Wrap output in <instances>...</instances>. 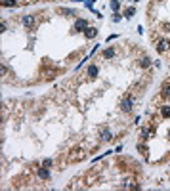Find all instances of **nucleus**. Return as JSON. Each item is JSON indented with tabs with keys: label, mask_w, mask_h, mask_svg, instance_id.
Instances as JSON below:
<instances>
[{
	"label": "nucleus",
	"mask_w": 170,
	"mask_h": 191,
	"mask_svg": "<svg viewBox=\"0 0 170 191\" xmlns=\"http://www.w3.org/2000/svg\"><path fill=\"white\" fill-rule=\"evenodd\" d=\"M90 25H88V21L86 19H76L75 21V27H73V33H80V31H86Z\"/></svg>",
	"instance_id": "2"
},
{
	"label": "nucleus",
	"mask_w": 170,
	"mask_h": 191,
	"mask_svg": "<svg viewBox=\"0 0 170 191\" xmlns=\"http://www.w3.org/2000/svg\"><path fill=\"white\" fill-rule=\"evenodd\" d=\"M109 6H111V10H113V12H118V8H121V2H118V0H111V4H109Z\"/></svg>",
	"instance_id": "16"
},
{
	"label": "nucleus",
	"mask_w": 170,
	"mask_h": 191,
	"mask_svg": "<svg viewBox=\"0 0 170 191\" xmlns=\"http://www.w3.org/2000/svg\"><path fill=\"white\" fill-rule=\"evenodd\" d=\"M97 75H100V67L97 65H88V69H86V76L88 79H97Z\"/></svg>",
	"instance_id": "3"
},
{
	"label": "nucleus",
	"mask_w": 170,
	"mask_h": 191,
	"mask_svg": "<svg viewBox=\"0 0 170 191\" xmlns=\"http://www.w3.org/2000/svg\"><path fill=\"white\" fill-rule=\"evenodd\" d=\"M118 107H121V111H122V113H130V111H132V107H134V97H132V96L122 97V100H121V105H118Z\"/></svg>",
	"instance_id": "1"
},
{
	"label": "nucleus",
	"mask_w": 170,
	"mask_h": 191,
	"mask_svg": "<svg viewBox=\"0 0 170 191\" xmlns=\"http://www.w3.org/2000/svg\"><path fill=\"white\" fill-rule=\"evenodd\" d=\"M37 176L40 178V180H50V170H48V166H40V168H37Z\"/></svg>",
	"instance_id": "4"
},
{
	"label": "nucleus",
	"mask_w": 170,
	"mask_h": 191,
	"mask_svg": "<svg viewBox=\"0 0 170 191\" xmlns=\"http://www.w3.org/2000/svg\"><path fill=\"white\" fill-rule=\"evenodd\" d=\"M161 94H163V97H170V82H166V84H163V88H161Z\"/></svg>",
	"instance_id": "11"
},
{
	"label": "nucleus",
	"mask_w": 170,
	"mask_h": 191,
	"mask_svg": "<svg viewBox=\"0 0 170 191\" xmlns=\"http://www.w3.org/2000/svg\"><path fill=\"white\" fill-rule=\"evenodd\" d=\"M15 4H17V0H2V6H15Z\"/></svg>",
	"instance_id": "17"
},
{
	"label": "nucleus",
	"mask_w": 170,
	"mask_h": 191,
	"mask_svg": "<svg viewBox=\"0 0 170 191\" xmlns=\"http://www.w3.org/2000/svg\"><path fill=\"white\" fill-rule=\"evenodd\" d=\"M59 13L69 15V17H75V15H76V10H71V8H59Z\"/></svg>",
	"instance_id": "9"
},
{
	"label": "nucleus",
	"mask_w": 170,
	"mask_h": 191,
	"mask_svg": "<svg viewBox=\"0 0 170 191\" xmlns=\"http://www.w3.org/2000/svg\"><path fill=\"white\" fill-rule=\"evenodd\" d=\"M134 2H138V0H134Z\"/></svg>",
	"instance_id": "22"
},
{
	"label": "nucleus",
	"mask_w": 170,
	"mask_h": 191,
	"mask_svg": "<svg viewBox=\"0 0 170 191\" xmlns=\"http://www.w3.org/2000/svg\"><path fill=\"white\" fill-rule=\"evenodd\" d=\"M84 37H86V38H94V37H97V29L88 27V29L84 31Z\"/></svg>",
	"instance_id": "8"
},
{
	"label": "nucleus",
	"mask_w": 170,
	"mask_h": 191,
	"mask_svg": "<svg viewBox=\"0 0 170 191\" xmlns=\"http://www.w3.org/2000/svg\"><path fill=\"white\" fill-rule=\"evenodd\" d=\"M121 19H122V15L117 12V13H115V17H113V21H115V23H118V21H121Z\"/></svg>",
	"instance_id": "19"
},
{
	"label": "nucleus",
	"mask_w": 170,
	"mask_h": 191,
	"mask_svg": "<svg viewBox=\"0 0 170 191\" xmlns=\"http://www.w3.org/2000/svg\"><path fill=\"white\" fill-rule=\"evenodd\" d=\"M90 2H96V0H90Z\"/></svg>",
	"instance_id": "21"
},
{
	"label": "nucleus",
	"mask_w": 170,
	"mask_h": 191,
	"mask_svg": "<svg viewBox=\"0 0 170 191\" xmlns=\"http://www.w3.org/2000/svg\"><path fill=\"white\" fill-rule=\"evenodd\" d=\"M161 117H164V118L170 117V105H163L161 107Z\"/></svg>",
	"instance_id": "14"
},
{
	"label": "nucleus",
	"mask_w": 170,
	"mask_h": 191,
	"mask_svg": "<svg viewBox=\"0 0 170 191\" xmlns=\"http://www.w3.org/2000/svg\"><path fill=\"white\" fill-rule=\"evenodd\" d=\"M29 2H37V0H29Z\"/></svg>",
	"instance_id": "20"
},
{
	"label": "nucleus",
	"mask_w": 170,
	"mask_h": 191,
	"mask_svg": "<svg viewBox=\"0 0 170 191\" xmlns=\"http://www.w3.org/2000/svg\"><path fill=\"white\" fill-rule=\"evenodd\" d=\"M151 136H153V130H151V128H143V130H142V140H149Z\"/></svg>",
	"instance_id": "12"
},
{
	"label": "nucleus",
	"mask_w": 170,
	"mask_h": 191,
	"mask_svg": "<svg viewBox=\"0 0 170 191\" xmlns=\"http://www.w3.org/2000/svg\"><path fill=\"white\" fill-rule=\"evenodd\" d=\"M168 48H170V42H168V40L163 38V40H159V42H157V50L161 52V54H163V52H166Z\"/></svg>",
	"instance_id": "6"
},
{
	"label": "nucleus",
	"mask_w": 170,
	"mask_h": 191,
	"mask_svg": "<svg viewBox=\"0 0 170 191\" xmlns=\"http://www.w3.org/2000/svg\"><path fill=\"white\" fill-rule=\"evenodd\" d=\"M103 59H111V58H115V48H107V50H103Z\"/></svg>",
	"instance_id": "10"
},
{
	"label": "nucleus",
	"mask_w": 170,
	"mask_h": 191,
	"mask_svg": "<svg viewBox=\"0 0 170 191\" xmlns=\"http://www.w3.org/2000/svg\"><path fill=\"white\" fill-rule=\"evenodd\" d=\"M42 164H44V166H52V164H54V161H52V159H44V161H42Z\"/></svg>",
	"instance_id": "18"
},
{
	"label": "nucleus",
	"mask_w": 170,
	"mask_h": 191,
	"mask_svg": "<svg viewBox=\"0 0 170 191\" xmlns=\"http://www.w3.org/2000/svg\"><path fill=\"white\" fill-rule=\"evenodd\" d=\"M21 23H23L27 29H33V27H34V15H23V17H21Z\"/></svg>",
	"instance_id": "5"
},
{
	"label": "nucleus",
	"mask_w": 170,
	"mask_h": 191,
	"mask_svg": "<svg viewBox=\"0 0 170 191\" xmlns=\"http://www.w3.org/2000/svg\"><path fill=\"white\" fill-rule=\"evenodd\" d=\"M149 65H151V59H149L147 55H145V58H142V59H140V67H142V69H147Z\"/></svg>",
	"instance_id": "13"
},
{
	"label": "nucleus",
	"mask_w": 170,
	"mask_h": 191,
	"mask_svg": "<svg viewBox=\"0 0 170 191\" xmlns=\"http://www.w3.org/2000/svg\"><path fill=\"white\" fill-rule=\"evenodd\" d=\"M134 13H136V8H134V6H128V8L124 10V17H132Z\"/></svg>",
	"instance_id": "15"
},
{
	"label": "nucleus",
	"mask_w": 170,
	"mask_h": 191,
	"mask_svg": "<svg viewBox=\"0 0 170 191\" xmlns=\"http://www.w3.org/2000/svg\"><path fill=\"white\" fill-rule=\"evenodd\" d=\"M101 140L103 142H111L113 140V134H111L109 128H103V130H101Z\"/></svg>",
	"instance_id": "7"
}]
</instances>
